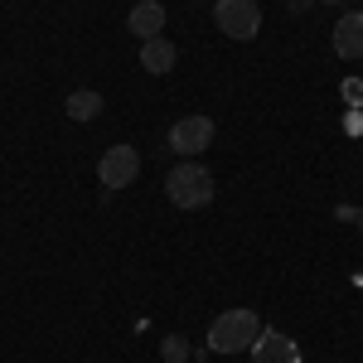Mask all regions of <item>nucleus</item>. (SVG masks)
<instances>
[{"label": "nucleus", "mask_w": 363, "mask_h": 363, "mask_svg": "<svg viewBox=\"0 0 363 363\" xmlns=\"http://www.w3.org/2000/svg\"><path fill=\"white\" fill-rule=\"evenodd\" d=\"M165 194L174 208H208L213 203V174L199 165V160H184L165 174Z\"/></svg>", "instance_id": "f257e3e1"}, {"label": "nucleus", "mask_w": 363, "mask_h": 363, "mask_svg": "<svg viewBox=\"0 0 363 363\" xmlns=\"http://www.w3.org/2000/svg\"><path fill=\"white\" fill-rule=\"evenodd\" d=\"M257 335H262V320L252 310H223L208 330V349L213 354H242L257 344Z\"/></svg>", "instance_id": "f03ea898"}, {"label": "nucleus", "mask_w": 363, "mask_h": 363, "mask_svg": "<svg viewBox=\"0 0 363 363\" xmlns=\"http://www.w3.org/2000/svg\"><path fill=\"white\" fill-rule=\"evenodd\" d=\"M213 20H218V29H223L228 39L247 44L262 29V5L257 0H213Z\"/></svg>", "instance_id": "7ed1b4c3"}, {"label": "nucleus", "mask_w": 363, "mask_h": 363, "mask_svg": "<svg viewBox=\"0 0 363 363\" xmlns=\"http://www.w3.org/2000/svg\"><path fill=\"white\" fill-rule=\"evenodd\" d=\"M140 174V150L136 145H112L102 160H97V179L107 184V189H126V184H136Z\"/></svg>", "instance_id": "20e7f679"}, {"label": "nucleus", "mask_w": 363, "mask_h": 363, "mask_svg": "<svg viewBox=\"0 0 363 363\" xmlns=\"http://www.w3.org/2000/svg\"><path fill=\"white\" fill-rule=\"evenodd\" d=\"M213 145V121L208 116H179L174 126H169V150H179L184 160H194Z\"/></svg>", "instance_id": "39448f33"}, {"label": "nucleus", "mask_w": 363, "mask_h": 363, "mask_svg": "<svg viewBox=\"0 0 363 363\" xmlns=\"http://www.w3.org/2000/svg\"><path fill=\"white\" fill-rule=\"evenodd\" d=\"M252 363H301V349H296V339L281 335V330H262L257 344L247 349Z\"/></svg>", "instance_id": "423d86ee"}, {"label": "nucleus", "mask_w": 363, "mask_h": 363, "mask_svg": "<svg viewBox=\"0 0 363 363\" xmlns=\"http://www.w3.org/2000/svg\"><path fill=\"white\" fill-rule=\"evenodd\" d=\"M126 29L136 34L140 44H145V39H160V29H165V5H160V0H136L131 15H126Z\"/></svg>", "instance_id": "0eeeda50"}, {"label": "nucleus", "mask_w": 363, "mask_h": 363, "mask_svg": "<svg viewBox=\"0 0 363 363\" xmlns=\"http://www.w3.org/2000/svg\"><path fill=\"white\" fill-rule=\"evenodd\" d=\"M335 54L339 58H363V10H344V15H339Z\"/></svg>", "instance_id": "6e6552de"}, {"label": "nucleus", "mask_w": 363, "mask_h": 363, "mask_svg": "<svg viewBox=\"0 0 363 363\" xmlns=\"http://www.w3.org/2000/svg\"><path fill=\"white\" fill-rule=\"evenodd\" d=\"M174 58H179V49H174L169 39H145V44H140V68L155 73V78L174 68Z\"/></svg>", "instance_id": "1a4fd4ad"}, {"label": "nucleus", "mask_w": 363, "mask_h": 363, "mask_svg": "<svg viewBox=\"0 0 363 363\" xmlns=\"http://www.w3.org/2000/svg\"><path fill=\"white\" fill-rule=\"evenodd\" d=\"M63 112L73 116V121H97V116H102V92H92V87H78V92H68Z\"/></svg>", "instance_id": "9d476101"}, {"label": "nucleus", "mask_w": 363, "mask_h": 363, "mask_svg": "<svg viewBox=\"0 0 363 363\" xmlns=\"http://www.w3.org/2000/svg\"><path fill=\"white\" fill-rule=\"evenodd\" d=\"M160 359L165 363H189V339L184 335H165L160 339Z\"/></svg>", "instance_id": "9b49d317"}, {"label": "nucleus", "mask_w": 363, "mask_h": 363, "mask_svg": "<svg viewBox=\"0 0 363 363\" xmlns=\"http://www.w3.org/2000/svg\"><path fill=\"white\" fill-rule=\"evenodd\" d=\"M339 92H344V102H359V107H363V83H359V78H349Z\"/></svg>", "instance_id": "f8f14e48"}, {"label": "nucleus", "mask_w": 363, "mask_h": 363, "mask_svg": "<svg viewBox=\"0 0 363 363\" xmlns=\"http://www.w3.org/2000/svg\"><path fill=\"white\" fill-rule=\"evenodd\" d=\"M330 5H349V0H330Z\"/></svg>", "instance_id": "ddd939ff"}]
</instances>
